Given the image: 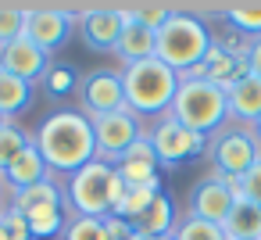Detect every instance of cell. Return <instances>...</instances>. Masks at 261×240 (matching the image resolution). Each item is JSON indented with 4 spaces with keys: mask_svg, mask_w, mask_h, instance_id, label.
Here are the masks:
<instances>
[{
    "mask_svg": "<svg viewBox=\"0 0 261 240\" xmlns=\"http://www.w3.org/2000/svg\"><path fill=\"white\" fill-rule=\"evenodd\" d=\"M172 240H225V229L218 222H207V219H179L175 229H172Z\"/></svg>",
    "mask_w": 261,
    "mask_h": 240,
    "instance_id": "4316f807",
    "label": "cell"
},
{
    "mask_svg": "<svg viewBox=\"0 0 261 240\" xmlns=\"http://www.w3.org/2000/svg\"><path fill=\"white\" fill-rule=\"evenodd\" d=\"M222 229H225V240H261V204L240 197L229 219L222 222Z\"/></svg>",
    "mask_w": 261,
    "mask_h": 240,
    "instance_id": "44dd1931",
    "label": "cell"
},
{
    "mask_svg": "<svg viewBox=\"0 0 261 240\" xmlns=\"http://www.w3.org/2000/svg\"><path fill=\"white\" fill-rule=\"evenodd\" d=\"M61 240H111V236H108L104 219H83V215H75V219H68Z\"/></svg>",
    "mask_w": 261,
    "mask_h": 240,
    "instance_id": "f1b7e54d",
    "label": "cell"
},
{
    "mask_svg": "<svg viewBox=\"0 0 261 240\" xmlns=\"http://www.w3.org/2000/svg\"><path fill=\"white\" fill-rule=\"evenodd\" d=\"M104 226H108V236H111V240H129V236H133V226H129L125 219L108 215V219H104Z\"/></svg>",
    "mask_w": 261,
    "mask_h": 240,
    "instance_id": "836d02e7",
    "label": "cell"
},
{
    "mask_svg": "<svg viewBox=\"0 0 261 240\" xmlns=\"http://www.w3.org/2000/svg\"><path fill=\"white\" fill-rule=\"evenodd\" d=\"M90 122H93V140H97V161H108V165H118L125 151L136 140H143V118H136L129 108H118Z\"/></svg>",
    "mask_w": 261,
    "mask_h": 240,
    "instance_id": "9c48e42d",
    "label": "cell"
},
{
    "mask_svg": "<svg viewBox=\"0 0 261 240\" xmlns=\"http://www.w3.org/2000/svg\"><path fill=\"white\" fill-rule=\"evenodd\" d=\"M168 115L175 122H182L186 129L211 140L229 122V101H225L222 86H215L200 76H179V90H175V101H172Z\"/></svg>",
    "mask_w": 261,
    "mask_h": 240,
    "instance_id": "277c9868",
    "label": "cell"
},
{
    "mask_svg": "<svg viewBox=\"0 0 261 240\" xmlns=\"http://www.w3.org/2000/svg\"><path fill=\"white\" fill-rule=\"evenodd\" d=\"M158 194H161V190H150V186H136V190L125 186V194H122V201L115 204L111 215H115V219H125V222L133 226V219H140V215L147 211V204H150Z\"/></svg>",
    "mask_w": 261,
    "mask_h": 240,
    "instance_id": "484cf974",
    "label": "cell"
},
{
    "mask_svg": "<svg viewBox=\"0 0 261 240\" xmlns=\"http://www.w3.org/2000/svg\"><path fill=\"white\" fill-rule=\"evenodd\" d=\"M161 240H172V236H161Z\"/></svg>",
    "mask_w": 261,
    "mask_h": 240,
    "instance_id": "ab89813d",
    "label": "cell"
},
{
    "mask_svg": "<svg viewBox=\"0 0 261 240\" xmlns=\"http://www.w3.org/2000/svg\"><path fill=\"white\" fill-rule=\"evenodd\" d=\"M250 129H254V136H257V143H261V118H257V122H254Z\"/></svg>",
    "mask_w": 261,
    "mask_h": 240,
    "instance_id": "74e56055",
    "label": "cell"
},
{
    "mask_svg": "<svg viewBox=\"0 0 261 240\" xmlns=\"http://www.w3.org/2000/svg\"><path fill=\"white\" fill-rule=\"evenodd\" d=\"M25 36V8L18 4H0V47Z\"/></svg>",
    "mask_w": 261,
    "mask_h": 240,
    "instance_id": "f546056e",
    "label": "cell"
},
{
    "mask_svg": "<svg viewBox=\"0 0 261 240\" xmlns=\"http://www.w3.org/2000/svg\"><path fill=\"white\" fill-rule=\"evenodd\" d=\"M211 43H215L211 29L200 18H193V15H186V11L175 8V15L158 29L154 58L165 61L175 76H190L204 61V54L211 51Z\"/></svg>",
    "mask_w": 261,
    "mask_h": 240,
    "instance_id": "5b68a950",
    "label": "cell"
},
{
    "mask_svg": "<svg viewBox=\"0 0 261 240\" xmlns=\"http://www.w3.org/2000/svg\"><path fill=\"white\" fill-rule=\"evenodd\" d=\"M40 204H61V208H65V186H61L54 176L11 197V208H15V211H29V208H40Z\"/></svg>",
    "mask_w": 261,
    "mask_h": 240,
    "instance_id": "603a6c76",
    "label": "cell"
},
{
    "mask_svg": "<svg viewBox=\"0 0 261 240\" xmlns=\"http://www.w3.org/2000/svg\"><path fill=\"white\" fill-rule=\"evenodd\" d=\"M247 72L261 79V36L247 43Z\"/></svg>",
    "mask_w": 261,
    "mask_h": 240,
    "instance_id": "e575fe53",
    "label": "cell"
},
{
    "mask_svg": "<svg viewBox=\"0 0 261 240\" xmlns=\"http://www.w3.org/2000/svg\"><path fill=\"white\" fill-rule=\"evenodd\" d=\"M25 147H33V133H25V129L15 126V122L0 126V176H4V169H8Z\"/></svg>",
    "mask_w": 261,
    "mask_h": 240,
    "instance_id": "cb8c5ba5",
    "label": "cell"
},
{
    "mask_svg": "<svg viewBox=\"0 0 261 240\" xmlns=\"http://www.w3.org/2000/svg\"><path fill=\"white\" fill-rule=\"evenodd\" d=\"M243 201H254L261 204V158L243 172Z\"/></svg>",
    "mask_w": 261,
    "mask_h": 240,
    "instance_id": "d6a6232c",
    "label": "cell"
},
{
    "mask_svg": "<svg viewBox=\"0 0 261 240\" xmlns=\"http://www.w3.org/2000/svg\"><path fill=\"white\" fill-rule=\"evenodd\" d=\"M50 65H54L50 54L40 51L29 36H18V40H11L8 47H0V68L11 72V76H18V79H25V83H33V86L47 79Z\"/></svg>",
    "mask_w": 261,
    "mask_h": 240,
    "instance_id": "4fadbf2b",
    "label": "cell"
},
{
    "mask_svg": "<svg viewBox=\"0 0 261 240\" xmlns=\"http://www.w3.org/2000/svg\"><path fill=\"white\" fill-rule=\"evenodd\" d=\"M225 101H229V122L254 126L261 118V79L247 72L243 79H236L225 90Z\"/></svg>",
    "mask_w": 261,
    "mask_h": 240,
    "instance_id": "e0dca14e",
    "label": "cell"
},
{
    "mask_svg": "<svg viewBox=\"0 0 261 240\" xmlns=\"http://www.w3.org/2000/svg\"><path fill=\"white\" fill-rule=\"evenodd\" d=\"M8 208H11V194H8L4 179H0V211H8Z\"/></svg>",
    "mask_w": 261,
    "mask_h": 240,
    "instance_id": "d590c367",
    "label": "cell"
},
{
    "mask_svg": "<svg viewBox=\"0 0 261 240\" xmlns=\"http://www.w3.org/2000/svg\"><path fill=\"white\" fill-rule=\"evenodd\" d=\"M0 219H4V211H0Z\"/></svg>",
    "mask_w": 261,
    "mask_h": 240,
    "instance_id": "60d3db41",
    "label": "cell"
},
{
    "mask_svg": "<svg viewBox=\"0 0 261 240\" xmlns=\"http://www.w3.org/2000/svg\"><path fill=\"white\" fill-rule=\"evenodd\" d=\"M43 90H47V97H54V101L68 97L72 90H79V76H75V68L65 65V61H54L50 72H47V79H43Z\"/></svg>",
    "mask_w": 261,
    "mask_h": 240,
    "instance_id": "83f0119b",
    "label": "cell"
},
{
    "mask_svg": "<svg viewBox=\"0 0 261 240\" xmlns=\"http://www.w3.org/2000/svg\"><path fill=\"white\" fill-rule=\"evenodd\" d=\"M25 222H29V233L33 240H50V236H61L65 226H68V211L61 204H40V208H29L22 211Z\"/></svg>",
    "mask_w": 261,
    "mask_h": 240,
    "instance_id": "7402d4cb",
    "label": "cell"
},
{
    "mask_svg": "<svg viewBox=\"0 0 261 240\" xmlns=\"http://www.w3.org/2000/svg\"><path fill=\"white\" fill-rule=\"evenodd\" d=\"M143 136L150 140L154 158H158V165H165V169H175V165H182V161H193V158L207 154V136L186 129V126L175 122L172 115L150 118V126L143 129Z\"/></svg>",
    "mask_w": 261,
    "mask_h": 240,
    "instance_id": "8992f818",
    "label": "cell"
},
{
    "mask_svg": "<svg viewBox=\"0 0 261 240\" xmlns=\"http://www.w3.org/2000/svg\"><path fill=\"white\" fill-rule=\"evenodd\" d=\"M0 240H33L29 222H25L22 211H15V208L4 211V219H0Z\"/></svg>",
    "mask_w": 261,
    "mask_h": 240,
    "instance_id": "1f68e13d",
    "label": "cell"
},
{
    "mask_svg": "<svg viewBox=\"0 0 261 240\" xmlns=\"http://www.w3.org/2000/svg\"><path fill=\"white\" fill-rule=\"evenodd\" d=\"M33 97H36L33 83H25V79H18V76L0 68V115H4L8 122H15L22 111H29Z\"/></svg>",
    "mask_w": 261,
    "mask_h": 240,
    "instance_id": "ffe728a7",
    "label": "cell"
},
{
    "mask_svg": "<svg viewBox=\"0 0 261 240\" xmlns=\"http://www.w3.org/2000/svg\"><path fill=\"white\" fill-rule=\"evenodd\" d=\"M129 240H161V236H147V233H133Z\"/></svg>",
    "mask_w": 261,
    "mask_h": 240,
    "instance_id": "8d00e7d4",
    "label": "cell"
},
{
    "mask_svg": "<svg viewBox=\"0 0 261 240\" xmlns=\"http://www.w3.org/2000/svg\"><path fill=\"white\" fill-rule=\"evenodd\" d=\"M118 108H125L122 68H93L79 79V111L86 118H100Z\"/></svg>",
    "mask_w": 261,
    "mask_h": 240,
    "instance_id": "8fae6325",
    "label": "cell"
},
{
    "mask_svg": "<svg viewBox=\"0 0 261 240\" xmlns=\"http://www.w3.org/2000/svg\"><path fill=\"white\" fill-rule=\"evenodd\" d=\"M0 126H8V118H4V115H0Z\"/></svg>",
    "mask_w": 261,
    "mask_h": 240,
    "instance_id": "f35d334b",
    "label": "cell"
},
{
    "mask_svg": "<svg viewBox=\"0 0 261 240\" xmlns=\"http://www.w3.org/2000/svg\"><path fill=\"white\" fill-rule=\"evenodd\" d=\"M129 15H133L140 26H147V29H154V33H158V29L175 15V8H172V4H133V8H129Z\"/></svg>",
    "mask_w": 261,
    "mask_h": 240,
    "instance_id": "4dcf8cb0",
    "label": "cell"
},
{
    "mask_svg": "<svg viewBox=\"0 0 261 240\" xmlns=\"http://www.w3.org/2000/svg\"><path fill=\"white\" fill-rule=\"evenodd\" d=\"M122 29H125L122 4H86V11L79 15V40H83V47H90L97 54H115Z\"/></svg>",
    "mask_w": 261,
    "mask_h": 240,
    "instance_id": "30bf717a",
    "label": "cell"
},
{
    "mask_svg": "<svg viewBox=\"0 0 261 240\" xmlns=\"http://www.w3.org/2000/svg\"><path fill=\"white\" fill-rule=\"evenodd\" d=\"M158 169H161V165H158L154 147H150V140H147V136H143V140H136V143L125 151V158L115 165L118 179H122L129 190H136V186L161 190V172H158Z\"/></svg>",
    "mask_w": 261,
    "mask_h": 240,
    "instance_id": "9a60e30c",
    "label": "cell"
},
{
    "mask_svg": "<svg viewBox=\"0 0 261 240\" xmlns=\"http://www.w3.org/2000/svg\"><path fill=\"white\" fill-rule=\"evenodd\" d=\"M86 8H65V4H25V36L47 51V54H58L72 33L79 29V15Z\"/></svg>",
    "mask_w": 261,
    "mask_h": 240,
    "instance_id": "ba28073f",
    "label": "cell"
},
{
    "mask_svg": "<svg viewBox=\"0 0 261 240\" xmlns=\"http://www.w3.org/2000/svg\"><path fill=\"white\" fill-rule=\"evenodd\" d=\"M122 90H125V108L136 118L147 122V118L168 115V108L175 101V90H179V76L165 61L147 58V61H136V65L122 68Z\"/></svg>",
    "mask_w": 261,
    "mask_h": 240,
    "instance_id": "3957f363",
    "label": "cell"
},
{
    "mask_svg": "<svg viewBox=\"0 0 261 240\" xmlns=\"http://www.w3.org/2000/svg\"><path fill=\"white\" fill-rule=\"evenodd\" d=\"M232 204H236V197L222 186V179L211 172V176H204L193 190H190V204H186V215H193V219H207V222H225L229 219V211H232Z\"/></svg>",
    "mask_w": 261,
    "mask_h": 240,
    "instance_id": "5bb4252c",
    "label": "cell"
},
{
    "mask_svg": "<svg viewBox=\"0 0 261 240\" xmlns=\"http://www.w3.org/2000/svg\"><path fill=\"white\" fill-rule=\"evenodd\" d=\"M36 151L43 154L47 169L58 179H68L83 165L97 161V140H93V122L79 108H54L33 133Z\"/></svg>",
    "mask_w": 261,
    "mask_h": 240,
    "instance_id": "6da1fadb",
    "label": "cell"
},
{
    "mask_svg": "<svg viewBox=\"0 0 261 240\" xmlns=\"http://www.w3.org/2000/svg\"><path fill=\"white\" fill-rule=\"evenodd\" d=\"M207 158H211V172L222 176H243L257 158H261V143L254 136L250 126L240 122H225L211 140H207Z\"/></svg>",
    "mask_w": 261,
    "mask_h": 240,
    "instance_id": "52a82bcc",
    "label": "cell"
},
{
    "mask_svg": "<svg viewBox=\"0 0 261 240\" xmlns=\"http://www.w3.org/2000/svg\"><path fill=\"white\" fill-rule=\"evenodd\" d=\"M222 15L229 18V26L236 33H243L250 40L261 36V4H229V8H222Z\"/></svg>",
    "mask_w": 261,
    "mask_h": 240,
    "instance_id": "d4e9b609",
    "label": "cell"
},
{
    "mask_svg": "<svg viewBox=\"0 0 261 240\" xmlns=\"http://www.w3.org/2000/svg\"><path fill=\"white\" fill-rule=\"evenodd\" d=\"M54 172L47 169V161H43V154L36 151V143L33 147H25L8 169H4V186H8V194L15 197V194H22V190H29V186H36V183H43V179H50Z\"/></svg>",
    "mask_w": 261,
    "mask_h": 240,
    "instance_id": "2e32d148",
    "label": "cell"
},
{
    "mask_svg": "<svg viewBox=\"0 0 261 240\" xmlns=\"http://www.w3.org/2000/svg\"><path fill=\"white\" fill-rule=\"evenodd\" d=\"M122 194H125V183L118 179L115 165L90 161L65 179V211H68V219H75V215L108 219L115 211V204L122 201Z\"/></svg>",
    "mask_w": 261,
    "mask_h": 240,
    "instance_id": "7a4b0ae2",
    "label": "cell"
},
{
    "mask_svg": "<svg viewBox=\"0 0 261 240\" xmlns=\"http://www.w3.org/2000/svg\"><path fill=\"white\" fill-rule=\"evenodd\" d=\"M190 76H200L222 90H229L236 79L247 76V47H232V43H211V51L204 54V61L190 72Z\"/></svg>",
    "mask_w": 261,
    "mask_h": 240,
    "instance_id": "7c38bea8",
    "label": "cell"
},
{
    "mask_svg": "<svg viewBox=\"0 0 261 240\" xmlns=\"http://www.w3.org/2000/svg\"><path fill=\"white\" fill-rule=\"evenodd\" d=\"M172 229H175V204H172V197L161 190V194L147 204V211H143L140 219H133V233H147V236H172Z\"/></svg>",
    "mask_w": 261,
    "mask_h": 240,
    "instance_id": "d6986e66",
    "label": "cell"
},
{
    "mask_svg": "<svg viewBox=\"0 0 261 240\" xmlns=\"http://www.w3.org/2000/svg\"><path fill=\"white\" fill-rule=\"evenodd\" d=\"M154 43H158V33H154V29H147V26H140V22L129 15V8H125V29H122L118 47H115L118 65L125 68V65H136V61L154 58Z\"/></svg>",
    "mask_w": 261,
    "mask_h": 240,
    "instance_id": "ac0fdd59",
    "label": "cell"
}]
</instances>
